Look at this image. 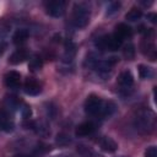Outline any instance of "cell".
I'll return each mask as SVG.
<instances>
[{"mask_svg":"<svg viewBox=\"0 0 157 157\" xmlns=\"http://www.w3.org/2000/svg\"><path fill=\"white\" fill-rule=\"evenodd\" d=\"M85 112L91 117H110L115 112V104L104 102L96 94H90L85 101Z\"/></svg>","mask_w":157,"mask_h":157,"instance_id":"1","label":"cell"},{"mask_svg":"<svg viewBox=\"0 0 157 157\" xmlns=\"http://www.w3.org/2000/svg\"><path fill=\"white\" fill-rule=\"evenodd\" d=\"M119 7H120V2H117V1H114V2H109L108 6H107L105 15H107V16H112V15H114L115 12H118Z\"/></svg>","mask_w":157,"mask_h":157,"instance_id":"21","label":"cell"},{"mask_svg":"<svg viewBox=\"0 0 157 157\" xmlns=\"http://www.w3.org/2000/svg\"><path fill=\"white\" fill-rule=\"evenodd\" d=\"M23 90H25V92H26L27 94H29V96H37V94L40 93L42 86H40V83H39L37 80H34V78H27L26 82H25Z\"/></svg>","mask_w":157,"mask_h":157,"instance_id":"10","label":"cell"},{"mask_svg":"<svg viewBox=\"0 0 157 157\" xmlns=\"http://www.w3.org/2000/svg\"><path fill=\"white\" fill-rule=\"evenodd\" d=\"M123 54L128 60H132L135 56V47L132 44H128L123 49Z\"/></svg>","mask_w":157,"mask_h":157,"instance_id":"19","label":"cell"},{"mask_svg":"<svg viewBox=\"0 0 157 157\" xmlns=\"http://www.w3.org/2000/svg\"><path fill=\"white\" fill-rule=\"evenodd\" d=\"M71 142V139L70 136L65 135V134H59L56 136V144L58 145H61V146H65V145H69Z\"/></svg>","mask_w":157,"mask_h":157,"instance_id":"22","label":"cell"},{"mask_svg":"<svg viewBox=\"0 0 157 157\" xmlns=\"http://www.w3.org/2000/svg\"><path fill=\"white\" fill-rule=\"evenodd\" d=\"M118 83H119L120 88L124 90V91L131 90V87L134 85V76H132V74L129 70H125V71L120 72V75L118 77Z\"/></svg>","mask_w":157,"mask_h":157,"instance_id":"8","label":"cell"},{"mask_svg":"<svg viewBox=\"0 0 157 157\" xmlns=\"http://www.w3.org/2000/svg\"><path fill=\"white\" fill-rule=\"evenodd\" d=\"M119 157H125V156H119Z\"/></svg>","mask_w":157,"mask_h":157,"instance_id":"25","label":"cell"},{"mask_svg":"<svg viewBox=\"0 0 157 157\" xmlns=\"http://www.w3.org/2000/svg\"><path fill=\"white\" fill-rule=\"evenodd\" d=\"M13 129V121L10 117V114L6 110H0V130L2 131H12Z\"/></svg>","mask_w":157,"mask_h":157,"instance_id":"12","label":"cell"},{"mask_svg":"<svg viewBox=\"0 0 157 157\" xmlns=\"http://www.w3.org/2000/svg\"><path fill=\"white\" fill-rule=\"evenodd\" d=\"M28 58V52L26 49H17L15 50L10 58H9V64L11 65H17V64H21L23 63L26 59Z\"/></svg>","mask_w":157,"mask_h":157,"instance_id":"13","label":"cell"},{"mask_svg":"<svg viewBox=\"0 0 157 157\" xmlns=\"http://www.w3.org/2000/svg\"><path fill=\"white\" fill-rule=\"evenodd\" d=\"M94 130H96V125L93 121H83L76 126L75 134L78 137H85V136L92 135L94 132Z\"/></svg>","mask_w":157,"mask_h":157,"instance_id":"7","label":"cell"},{"mask_svg":"<svg viewBox=\"0 0 157 157\" xmlns=\"http://www.w3.org/2000/svg\"><path fill=\"white\" fill-rule=\"evenodd\" d=\"M72 25L76 28H85L91 18V9L86 2H76L72 7Z\"/></svg>","mask_w":157,"mask_h":157,"instance_id":"3","label":"cell"},{"mask_svg":"<svg viewBox=\"0 0 157 157\" xmlns=\"http://www.w3.org/2000/svg\"><path fill=\"white\" fill-rule=\"evenodd\" d=\"M145 157H157V148L156 146H150L145 150Z\"/></svg>","mask_w":157,"mask_h":157,"instance_id":"23","label":"cell"},{"mask_svg":"<svg viewBox=\"0 0 157 157\" xmlns=\"http://www.w3.org/2000/svg\"><path fill=\"white\" fill-rule=\"evenodd\" d=\"M142 17V11L137 7H132L128 11V13L125 15V20L128 21H131V22H135L137 20H140Z\"/></svg>","mask_w":157,"mask_h":157,"instance_id":"18","label":"cell"},{"mask_svg":"<svg viewBox=\"0 0 157 157\" xmlns=\"http://www.w3.org/2000/svg\"><path fill=\"white\" fill-rule=\"evenodd\" d=\"M28 66H29V69H31L32 71H37V70H39V69L42 67V60H40V58H39L38 55H34V56L31 59Z\"/></svg>","mask_w":157,"mask_h":157,"instance_id":"20","label":"cell"},{"mask_svg":"<svg viewBox=\"0 0 157 157\" xmlns=\"http://www.w3.org/2000/svg\"><path fill=\"white\" fill-rule=\"evenodd\" d=\"M88 61V65L102 77H105L107 75L110 74L113 66L115 65V63L118 61L117 58H109V59H105V60H99L97 58H90L87 59Z\"/></svg>","mask_w":157,"mask_h":157,"instance_id":"4","label":"cell"},{"mask_svg":"<svg viewBox=\"0 0 157 157\" xmlns=\"http://www.w3.org/2000/svg\"><path fill=\"white\" fill-rule=\"evenodd\" d=\"M45 6V12L52 16V17H61L65 13L66 9V2L61 0H53V1H47L44 4Z\"/></svg>","mask_w":157,"mask_h":157,"instance_id":"6","label":"cell"},{"mask_svg":"<svg viewBox=\"0 0 157 157\" xmlns=\"http://www.w3.org/2000/svg\"><path fill=\"white\" fill-rule=\"evenodd\" d=\"M156 125V118L152 110L140 109L134 118V126L140 134H150Z\"/></svg>","mask_w":157,"mask_h":157,"instance_id":"2","label":"cell"},{"mask_svg":"<svg viewBox=\"0 0 157 157\" xmlns=\"http://www.w3.org/2000/svg\"><path fill=\"white\" fill-rule=\"evenodd\" d=\"M123 44V40L119 39L114 33L113 34H105L103 37H101L97 42V47L102 50H118Z\"/></svg>","mask_w":157,"mask_h":157,"instance_id":"5","label":"cell"},{"mask_svg":"<svg viewBox=\"0 0 157 157\" xmlns=\"http://www.w3.org/2000/svg\"><path fill=\"white\" fill-rule=\"evenodd\" d=\"M98 144H99V147L108 153H113L118 150V144L109 136H102Z\"/></svg>","mask_w":157,"mask_h":157,"instance_id":"11","label":"cell"},{"mask_svg":"<svg viewBox=\"0 0 157 157\" xmlns=\"http://www.w3.org/2000/svg\"><path fill=\"white\" fill-rule=\"evenodd\" d=\"M114 34H115L119 39L124 40V39H126V38H130V37H131L132 29H131V27L128 26L126 23H119V25H117V27H115Z\"/></svg>","mask_w":157,"mask_h":157,"instance_id":"14","label":"cell"},{"mask_svg":"<svg viewBox=\"0 0 157 157\" xmlns=\"http://www.w3.org/2000/svg\"><path fill=\"white\" fill-rule=\"evenodd\" d=\"M21 113H22V117L23 118H29L31 117V114H32V112H31V108L29 107H27V105H25L22 109H21Z\"/></svg>","mask_w":157,"mask_h":157,"instance_id":"24","label":"cell"},{"mask_svg":"<svg viewBox=\"0 0 157 157\" xmlns=\"http://www.w3.org/2000/svg\"><path fill=\"white\" fill-rule=\"evenodd\" d=\"M137 71H139V76L142 78V80H148L153 76V70L147 66V65H144V64H140L137 66Z\"/></svg>","mask_w":157,"mask_h":157,"instance_id":"17","label":"cell"},{"mask_svg":"<svg viewBox=\"0 0 157 157\" xmlns=\"http://www.w3.org/2000/svg\"><path fill=\"white\" fill-rule=\"evenodd\" d=\"M28 36H29V33H28L27 29H25V28L17 29V31L13 33V36H12V42H13L15 44H17V45L23 44V43L28 39Z\"/></svg>","mask_w":157,"mask_h":157,"instance_id":"15","label":"cell"},{"mask_svg":"<svg viewBox=\"0 0 157 157\" xmlns=\"http://www.w3.org/2000/svg\"><path fill=\"white\" fill-rule=\"evenodd\" d=\"M77 153L81 157H101L94 150H92L91 147H88L86 145H78L77 146Z\"/></svg>","mask_w":157,"mask_h":157,"instance_id":"16","label":"cell"},{"mask_svg":"<svg viewBox=\"0 0 157 157\" xmlns=\"http://www.w3.org/2000/svg\"><path fill=\"white\" fill-rule=\"evenodd\" d=\"M4 82H5V86L9 87V88H17L21 83V75L20 72L17 71H9L5 76H4Z\"/></svg>","mask_w":157,"mask_h":157,"instance_id":"9","label":"cell"}]
</instances>
